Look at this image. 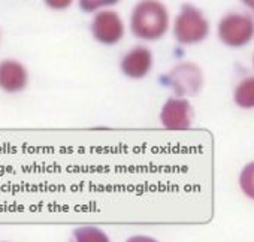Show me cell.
Segmentation results:
<instances>
[{"mask_svg":"<svg viewBox=\"0 0 254 242\" xmlns=\"http://www.w3.org/2000/svg\"><path fill=\"white\" fill-rule=\"evenodd\" d=\"M169 29V11L162 2H139L130 15V32L135 38L147 42L162 39Z\"/></svg>","mask_w":254,"mask_h":242,"instance_id":"6da1fadb","label":"cell"},{"mask_svg":"<svg viewBox=\"0 0 254 242\" xmlns=\"http://www.w3.org/2000/svg\"><path fill=\"white\" fill-rule=\"evenodd\" d=\"M208 35L209 23L203 12L190 3H184L174 21V36L177 42L183 45H194L205 41Z\"/></svg>","mask_w":254,"mask_h":242,"instance_id":"7a4b0ae2","label":"cell"},{"mask_svg":"<svg viewBox=\"0 0 254 242\" xmlns=\"http://www.w3.org/2000/svg\"><path fill=\"white\" fill-rule=\"evenodd\" d=\"M217 33L224 45L233 48L244 47L254 38V18L241 12L227 14L220 20Z\"/></svg>","mask_w":254,"mask_h":242,"instance_id":"3957f363","label":"cell"},{"mask_svg":"<svg viewBox=\"0 0 254 242\" xmlns=\"http://www.w3.org/2000/svg\"><path fill=\"white\" fill-rule=\"evenodd\" d=\"M168 84L181 99L183 96H194L203 85L202 69L194 63H180L168 73Z\"/></svg>","mask_w":254,"mask_h":242,"instance_id":"277c9868","label":"cell"},{"mask_svg":"<svg viewBox=\"0 0 254 242\" xmlns=\"http://www.w3.org/2000/svg\"><path fill=\"white\" fill-rule=\"evenodd\" d=\"M91 35L102 45H115L124 36V23L118 12L105 9L97 12L91 21Z\"/></svg>","mask_w":254,"mask_h":242,"instance_id":"5b68a950","label":"cell"},{"mask_svg":"<svg viewBox=\"0 0 254 242\" xmlns=\"http://www.w3.org/2000/svg\"><path fill=\"white\" fill-rule=\"evenodd\" d=\"M193 106L181 97H169L160 111V123L168 130H187L191 126Z\"/></svg>","mask_w":254,"mask_h":242,"instance_id":"8992f818","label":"cell"},{"mask_svg":"<svg viewBox=\"0 0 254 242\" xmlns=\"http://www.w3.org/2000/svg\"><path fill=\"white\" fill-rule=\"evenodd\" d=\"M153 53L147 47H135L127 51L121 61L120 69L124 76L130 79H142L145 78L153 69Z\"/></svg>","mask_w":254,"mask_h":242,"instance_id":"52a82bcc","label":"cell"},{"mask_svg":"<svg viewBox=\"0 0 254 242\" xmlns=\"http://www.w3.org/2000/svg\"><path fill=\"white\" fill-rule=\"evenodd\" d=\"M29 84V72L18 60L0 61V90L6 93H20Z\"/></svg>","mask_w":254,"mask_h":242,"instance_id":"ba28073f","label":"cell"},{"mask_svg":"<svg viewBox=\"0 0 254 242\" xmlns=\"http://www.w3.org/2000/svg\"><path fill=\"white\" fill-rule=\"evenodd\" d=\"M233 100L242 109L254 108V76H247L236 85Z\"/></svg>","mask_w":254,"mask_h":242,"instance_id":"9c48e42d","label":"cell"},{"mask_svg":"<svg viewBox=\"0 0 254 242\" xmlns=\"http://www.w3.org/2000/svg\"><path fill=\"white\" fill-rule=\"evenodd\" d=\"M73 242H111L109 236L96 226H81L73 229Z\"/></svg>","mask_w":254,"mask_h":242,"instance_id":"30bf717a","label":"cell"},{"mask_svg":"<svg viewBox=\"0 0 254 242\" xmlns=\"http://www.w3.org/2000/svg\"><path fill=\"white\" fill-rule=\"evenodd\" d=\"M239 185L244 194L254 200V162L244 166L239 175Z\"/></svg>","mask_w":254,"mask_h":242,"instance_id":"8fae6325","label":"cell"},{"mask_svg":"<svg viewBox=\"0 0 254 242\" xmlns=\"http://www.w3.org/2000/svg\"><path fill=\"white\" fill-rule=\"evenodd\" d=\"M126 242H160L151 236H145V235H135V236H130Z\"/></svg>","mask_w":254,"mask_h":242,"instance_id":"7c38bea8","label":"cell"},{"mask_svg":"<svg viewBox=\"0 0 254 242\" xmlns=\"http://www.w3.org/2000/svg\"><path fill=\"white\" fill-rule=\"evenodd\" d=\"M245 5H247V6H248V8H250V9L254 12V0H247Z\"/></svg>","mask_w":254,"mask_h":242,"instance_id":"4fadbf2b","label":"cell"},{"mask_svg":"<svg viewBox=\"0 0 254 242\" xmlns=\"http://www.w3.org/2000/svg\"><path fill=\"white\" fill-rule=\"evenodd\" d=\"M253 63H254V59H253Z\"/></svg>","mask_w":254,"mask_h":242,"instance_id":"5bb4252c","label":"cell"}]
</instances>
